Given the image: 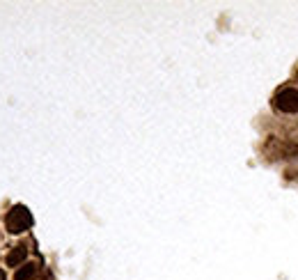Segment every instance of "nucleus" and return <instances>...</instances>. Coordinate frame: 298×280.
Listing matches in <instances>:
<instances>
[{
	"label": "nucleus",
	"mask_w": 298,
	"mask_h": 280,
	"mask_svg": "<svg viewBox=\"0 0 298 280\" xmlns=\"http://www.w3.org/2000/svg\"><path fill=\"white\" fill-rule=\"evenodd\" d=\"M275 108L282 110V113H298V90H293V87H284V90H280L278 95H275L273 99Z\"/></svg>",
	"instance_id": "2"
},
{
	"label": "nucleus",
	"mask_w": 298,
	"mask_h": 280,
	"mask_svg": "<svg viewBox=\"0 0 298 280\" xmlns=\"http://www.w3.org/2000/svg\"><path fill=\"white\" fill-rule=\"evenodd\" d=\"M0 280H7V273L3 269H0Z\"/></svg>",
	"instance_id": "5"
},
{
	"label": "nucleus",
	"mask_w": 298,
	"mask_h": 280,
	"mask_svg": "<svg viewBox=\"0 0 298 280\" xmlns=\"http://www.w3.org/2000/svg\"><path fill=\"white\" fill-rule=\"evenodd\" d=\"M37 275V264H23L19 271H16L14 280H30Z\"/></svg>",
	"instance_id": "4"
},
{
	"label": "nucleus",
	"mask_w": 298,
	"mask_h": 280,
	"mask_svg": "<svg viewBox=\"0 0 298 280\" xmlns=\"http://www.w3.org/2000/svg\"><path fill=\"white\" fill-rule=\"evenodd\" d=\"M25 257H28V246L25 244H19L12 248V253L7 255V264L10 266H21L25 262Z\"/></svg>",
	"instance_id": "3"
},
{
	"label": "nucleus",
	"mask_w": 298,
	"mask_h": 280,
	"mask_svg": "<svg viewBox=\"0 0 298 280\" xmlns=\"http://www.w3.org/2000/svg\"><path fill=\"white\" fill-rule=\"evenodd\" d=\"M30 225H32V214H30V209L25 205H14L10 211H7V216H5L7 232L21 235V232H25Z\"/></svg>",
	"instance_id": "1"
}]
</instances>
